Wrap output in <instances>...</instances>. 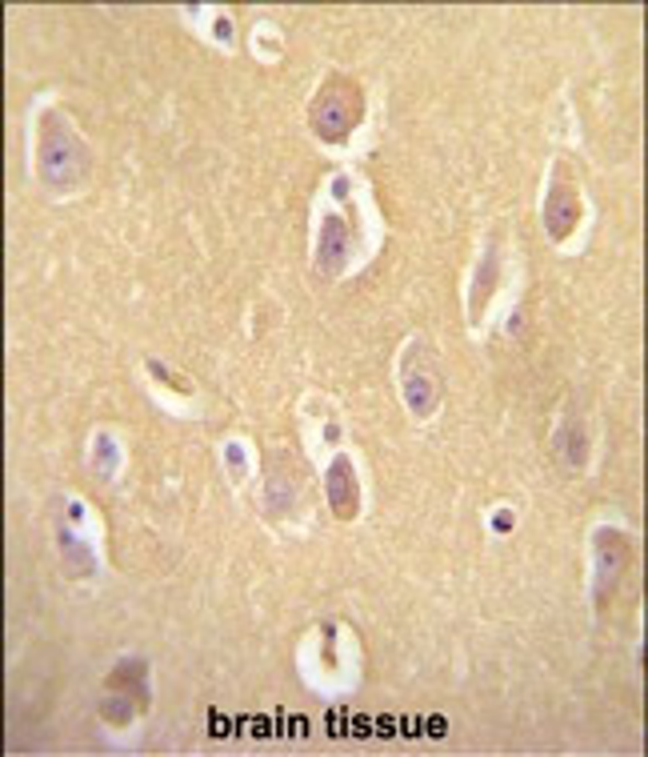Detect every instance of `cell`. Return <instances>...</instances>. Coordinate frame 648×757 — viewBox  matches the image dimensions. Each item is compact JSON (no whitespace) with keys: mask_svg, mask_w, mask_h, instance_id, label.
<instances>
[{"mask_svg":"<svg viewBox=\"0 0 648 757\" xmlns=\"http://www.w3.org/2000/svg\"><path fill=\"white\" fill-rule=\"evenodd\" d=\"M580 221V196L572 193L569 184H553L545 196V229L553 241H565Z\"/></svg>","mask_w":648,"mask_h":757,"instance_id":"4","label":"cell"},{"mask_svg":"<svg viewBox=\"0 0 648 757\" xmlns=\"http://www.w3.org/2000/svg\"><path fill=\"white\" fill-rule=\"evenodd\" d=\"M325 494H329V505L337 509V517H353L356 505H361V489H356V473L353 461L337 457L325 473Z\"/></svg>","mask_w":648,"mask_h":757,"instance_id":"5","label":"cell"},{"mask_svg":"<svg viewBox=\"0 0 648 757\" xmlns=\"http://www.w3.org/2000/svg\"><path fill=\"white\" fill-rule=\"evenodd\" d=\"M596 557H601V597H604V594H609V581H616V574H621V569H625V562H628L625 538L604 529L601 541H596Z\"/></svg>","mask_w":648,"mask_h":757,"instance_id":"7","label":"cell"},{"mask_svg":"<svg viewBox=\"0 0 648 757\" xmlns=\"http://www.w3.org/2000/svg\"><path fill=\"white\" fill-rule=\"evenodd\" d=\"M317 249H320V269H325V273H337V269L349 261V249H353V241H349V225H344L341 217H325Z\"/></svg>","mask_w":648,"mask_h":757,"instance_id":"6","label":"cell"},{"mask_svg":"<svg viewBox=\"0 0 648 757\" xmlns=\"http://www.w3.org/2000/svg\"><path fill=\"white\" fill-rule=\"evenodd\" d=\"M492 289H497V249H489L480 261L477 285H473V313H480V305H489Z\"/></svg>","mask_w":648,"mask_h":757,"instance_id":"9","label":"cell"},{"mask_svg":"<svg viewBox=\"0 0 648 757\" xmlns=\"http://www.w3.org/2000/svg\"><path fill=\"white\" fill-rule=\"evenodd\" d=\"M400 377H405V402H409L412 414H421V417L432 414L441 385H436V369H432V357L424 353V344H412L409 353H405Z\"/></svg>","mask_w":648,"mask_h":757,"instance_id":"3","label":"cell"},{"mask_svg":"<svg viewBox=\"0 0 648 757\" xmlns=\"http://www.w3.org/2000/svg\"><path fill=\"white\" fill-rule=\"evenodd\" d=\"M36 172L48 189H72L84 181L89 172V149L84 140L72 133L69 121H60L57 113L45 116L41 125V145H36Z\"/></svg>","mask_w":648,"mask_h":757,"instance_id":"1","label":"cell"},{"mask_svg":"<svg viewBox=\"0 0 648 757\" xmlns=\"http://www.w3.org/2000/svg\"><path fill=\"white\" fill-rule=\"evenodd\" d=\"M60 545H65V557H72V562H77L80 574H92V557H89V550H80L77 538H69V533H65V538H60Z\"/></svg>","mask_w":648,"mask_h":757,"instance_id":"10","label":"cell"},{"mask_svg":"<svg viewBox=\"0 0 648 757\" xmlns=\"http://www.w3.org/2000/svg\"><path fill=\"white\" fill-rule=\"evenodd\" d=\"M308 121H312V133L320 140L337 145L361 121V92L353 84H329V89H320L312 109H308Z\"/></svg>","mask_w":648,"mask_h":757,"instance_id":"2","label":"cell"},{"mask_svg":"<svg viewBox=\"0 0 648 757\" xmlns=\"http://www.w3.org/2000/svg\"><path fill=\"white\" fill-rule=\"evenodd\" d=\"M557 445H560V453H565V461H569L572 470H580L584 465V457H589V449H584V429H577V421H565V429H560V437H557Z\"/></svg>","mask_w":648,"mask_h":757,"instance_id":"8","label":"cell"}]
</instances>
